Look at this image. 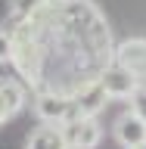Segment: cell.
Segmentation results:
<instances>
[{
	"mask_svg": "<svg viewBox=\"0 0 146 149\" xmlns=\"http://www.w3.org/2000/svg\"><path fill=\"white\" fill-rule=\"evenodd\" d=\"M34 115L44 124H65L75 118V106L68 93H56V90H44L34 96Z\"/></svg>",
	"mask_w": 146,
	"mask_h": 149,
	"instance_id": "obj_1",
	"label": "cell"
},
{
	"mask_svg": "<svg viewBox=\"0 0 146 149\" xmlns=\"http://www.w3.org/2000/svg\"><path fill=\"white\" fill-rule=\"evenodd\" d=\"M96 81H100V87L106 90L109 100H131V96L140 90V78H137V74H131L128 68L118 65V62H115V65H106Z\"/></svg>",
	"mask_w": 146,
	"mask_h": 149,
	"instance_id": "obj_2",
	"label": "cell"
},
{
	"mask_svg": "<svg viewBox=\"0 0 146 149\" xmlns=\"http://www.w3.org/2000/svg\"><path fill=\"white\" fill-rule=\"evenodd\" d=\"M59 127H62V137L72 149H96L103 140V130L96 124V118H72L65 124H59Z\"/></svg>",
	"mask_w": 146,
	"mask_h": 149,
	"instance_id": "obj_3",
	"label": "cell"
},
{
	"mask_svg": "<svg viewBox=\"0 0 146 149\" xmlns=\"http://www.w3.org/2000/svg\"><path fill=\"white\" fill-rule=\"evenodd\" d=\"M115 62L124 65L131 74L146 78V37H128L115 50Z\"/></svg>",
	"mask_w": 146,
	"mask_h": 149,
	"instance_id": "obj_4",
	"label": "cell"
},
{
	"mask_svg": "<svg viewBox=\"0 0 146 149\" xmlns=\"http://www.w3.org/2000/svg\"><path fill=\"white\" fill-rule=\"evenodd\" d=\"M115 140H118L121 146H137L146 140V121L140 118L137 112H124L118 121H115Z\"/></svg>",
	"mask_w": 146,
	"mask_h": 149,
	"instance_id": "obj_5",
	"label": "cell"
},
{
	"mask_svg": "<svg viewBox=\"0 0 146 149\" xmlns=\"http://www.w3.org/2000/svg\"><path fill=\"white\" fill-rule=\"evenodd\" d=\"M25 109V90L13 78H0V118L6 121Z\"/></svg>",
	"mask_w": 146,
	"mask_h": 149,
	"instance_id": "obj_6",
	"label": "cell"
},
{
	"mask_svg": "<svg viewBox=\"0 0 146 149\" xmlns=\"http://www.w3.org/2000/svg\"><path fill=\"white\" fill-rule=\"evenodd\" d=\"M28 149H68V143H65L59 124H41V127L31 130Z\"/></svg>",
	"mask_w": 146,
	"mask_h": 149,
	"instance_id": "obj_7",
	"label": "cell"
},
{
	"mask_svg": "<svg viewBox=\"0 0 146 149\" xmlns=\"http://www.w3.org/2000/svg\"><path fill=\"white\" fill-rule=\"evenodd\" d=\"M37 6H41V0H9V13L16 19H28Z\"/></svg>",
	"mask_w": 146,
	"mask_h": 149,
	"instance_id": "obj_8",
	"label": "cell"
},
{
	"mask_svg": "<svg viewBox=\"0 0 146 149\" xmlns=\"http://www.w3.org/2000/svg\"><path fill=\"white\" fill-rule=\"evenodd\" d=\"M131 112H137L140 118L146 121V87H140V90L131 96Z\"/></svg>",
	"mask_w": 146,
	"mask_h": 149,
	"instance_id": "obj_9",
	"label": "cell"
},
{
	"mask_svg": "<svg viewBox=\"0 0 146 149\" xmlns=\"http://www.w3.org/2000/svg\"><path fill=\"white\" fill-rule=\"evenodd\" d=\"M9 59H13V34L0 31V65L9 62Z\"/></svg>",
	"mask_w": 146,
	"mask_h": 149,
	"instance_id": "obj_10",
	"label": "cell"
},
{
	"mask_svg": "<svg viewBox=\"0 0 146 149\" xmlns=\"http://www.w3.org/2000/svg\"><path fill=\"white\" fill-rule=\"evenodd\" d=\"M131 149H146V140H143V143H137V146H131Z\"/></svg>",
	"mask_w": 146,
	"mask_h": 149,
	"instance_id": "obj_11",
	"label": "cell"
},
{
	"mask_svg": "<svg viewBox=\"0 0 146 149\" xmlns=\"http://www.w3.org/2000/svg\"><path fill=\"white\" fill-rule=\"evenodd\" d=\"M0 124H3V118H0Z\"/></svg>",
	"mask_w": 146,
	"mask_h": 149,
	"instance_id": "obj_12",
	"label": "cell"
},
{
	"mask_svg": "<svg viewBox=\"0 0 146 149\" xmlns=\"http://www.w3.org/2000/svg\"><path fill=\"white\" fill-rule=\"evenodd\" d=\"M68 149H72V146H68Z\"/></svg>",
	"mask_w": 146,
	"mask_h": 149,
	"instance_id": "obj_13",
	"label": "cell"
}]
</instances>
